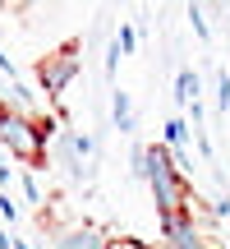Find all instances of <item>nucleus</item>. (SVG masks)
Returning a JSON list of instances; mask_svg holds the SVG:
<instances>
[{"label":"nucleus","instance_id":"8","mask_svg":"<svg viewBox=\"0 0 230 249\" xmlns=\"http://www.w3.org/2000/svg\"><path fill=\"white\" fill-rule=\"evenodd\" d=\"M115 42H120V51H133V46H138V33H133V28L124 23L120 33H115Z\"/></svg>","mask_w":230,"mask_h":249},{"label":"nucleus","instance_id":"2","mask_svg":"<svg viewBox=\"0 0 230 249\" xmlns=\"http://www.w3.org/2000/svg\"><path fill=\"white\" fill-rule=\"evenodd\" d=\"M74 74H79V46H60V51H51L42 65H37V79H42L46 92H65L74 83Z\"/></svg>","mask_w":230,"mask_h":249},{"label":"nucleus","instance_id":"11","mask_svg":"<svg viewBox=\"0 0 230 249\" xmlns=\"http://www.w3.org/2000/svg\"><path fill=\"white\" fill-rule=\"evenodd\" d=\"M0 249H14V240H9V235H5V231H0Z\"/></svg>","mask_w":230,"mask_h":249},{"label":"nucleus","instance_id":"9","mask_svg":"<svg viewBox=\"0 0 230 249\" xmlns=\"http://www.w3.org/2000/svg\"><path fill=\"white\" fill-rule=\"evenodd\" d=\"M106 249H148V245H143V240H133V235H115Z\"/></svg>","mask_w":230,"mask_h":249},{"label":"nucleus","instance_id":"10","mask_svg":"<svg viewBox=\"0 0 230 249\" xmlns=\"http://www.w3.org/2000/svg\"><path fill=\"white\" fill-rule=\"evenodd\" d=\"M0 217H5V222H14V217H18V208H14V203H9V198H5V194H0Z\"/></svg>","mask_w":230,"mask_h":249},{"label":"nucleus","instance_id":"12","mask_svg":"<svg viewBox=\"0 0 230 249\" xmlns=\"http://www.w3.org/2000/svg\"><path fill=\"white\" fill-rule=\"evenodd\" d=\"M226 249H230V245H226Z\"/></svg>","mask_w":230,"mask_h":249},{"label":"nucleus","instance_id":"4","mask_svg":"<svg viewBox=\"0 0 230 249\" xmlns=\"http://www.w3.org/2000/svg\"><path fill=\"white\" fill-rule=\"evenodd\" d=\"M111 116H115V129H120V134H133V107H129V92H120V88L111 92Z\"/></svg>","mask_w":230,"mask_h":249},{"label":"nucleus","instance_id":"3","mask_svg":"<svg viewBox=\"0 0 230 249\" xmlns=\"http://www.w3.org/2000/svg\"><path fill=\"white\" fill-rule=\"evenodd\" d=\"M106 245H111V235L101 231V226H92V222L60 226V231H55V240H51V249H106Z\"/></svg>","mask_w":230,"mask_h":249},{"label":"nucleus","instance_id":"7","mask_svg":"<svg viewBox=\"0 0 230 249\" xmlns=\"http://www.w3.org/2000/svg\"><path fill=\"white\" fill-rule=\"evenodd\" d=\"M189 18H194V33L207 42V37H212V28H207V18H203V5H189Z\"/></svg>","mask_w":230,"mask_h":249},{"label":"nucleus","instance_id":"1","mask_svg":"<svg viewBox=\"0 0 230 249\" xmlns=\"http://www.w3.org/2000/svg\"><path fill=\"white\" fill-rule=\"evenodd\" d=\"M0 143H5L18 161H42L46 157V129H37L28 116L9 111L5 102H0Z\"/></svg>","mask_w":230,"mask_h":249},{"label":"nucleus","instance_id":"6","mask_svg":"<svg viewBox=\"0 0 230 249\" xmlns=\"http://www.w3.org/2000/svg\"><path fill=\"white\" fill-rule=\"evenodd\" d=\"M216 107L230 111V74L226 70H216Z\"/></svg>","mask_w":230,"mask_h":249},{"label":"nucleus","instance_id":"5","mask_svg":"<svg viewBox=\"0 0 230 249\" xmlns=\"http://www.w3.org/2000/svg\"><path fill=\"white\" fill-rule=\"evenodd\" d=\"M175 102H184V107H194V102H198V74H194V70H180V79H175Z\"/></svg>","mask_w":230,"mask_h":249}]
</instances>
